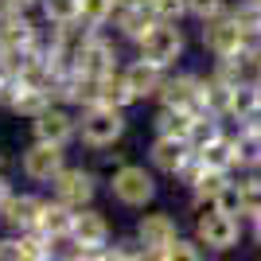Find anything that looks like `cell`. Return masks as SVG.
<instances>
[{"instance_id":"1","label":"cell","mask_w":261,"mask_h":261,"mask_svg":"<svg viewBox=\"0 0 261 261\" xmlns=\"http://www.w3.org/2000/svg\"><path fill=\"white\" fill-rule=\"evenodd\" d=\"M129 121H125V109L106 106V101H90V106L78 109V137L86 148H113V144L125 137Z\"/></svg>"},{"instance_id":"2","label":"cell","mask_w":261,"mask_h":261,"mask_svg":"<svg viewBox=\"0 0 261 261\" xmlns=\"http://www.w3.org/2000/svg\"><path fill=\"white\" fill-rule=\"evenodd\" d=\"M70 257L74 261H101V246H109V218L101 211L90 207H78L74 211V222H70Z\"/></svg>"},{"instance_id":"3","label":"cell","mask_w":261,"mask_h":261,"mask_svg":"<svg viewBox=\"0 0 261 261\" xmlns=\"http://www.w3.org/2000/svg\"><path fill=\"white\" fill-rule=\"evenodd\" d=\"M156 172L152 168H144V164H117V172H113V179H109V195L117 199L121 207H133L141 211L148 207L156 199Z\"/></svg>"},{"instance_id":"4","label":"cell","mask_w":261,"mask_h":261,"mask_svg":"<svg viewBox=\"0 0 261 261\" xmlns=\"http://www.w3.org/2000/svg\"><path fill=\"white\" fill-rule=\"evenodd\" d=\"M117 59L121 55L113 47V39H106L101 32H86L70 55V70H78L82 78H106L117 70Z\"/></svg>"},{"instance_id":"5","label":"cell","mask_w":261,"mask_h":261,"mask_svg":"<svg viewBox=\"0 0 261 261\" xmlns=\"http://www.w3.org/2000/svg\"><path fill=\"white\" fill-rule=\"evenodd\" d=\"M203 47H207L215 59H230V55L250 51V32L238 23L234 12H218L211 20H203Z\"/></svg>"},{"instance_id":"6","label":"cell","mask_w":261,"mask_h":261,"mask_svg":"<svg viewBox=\"0 0 261 261\" xmlns=\"http://www.w3.org/2000/svg\"><path fill=\"white\" fill-rule=\"evenodd\" d=\"M195 242L211 253H226L242 242V218L226 215L218 207H207L203 215L195 218Z\"/></svg>"},{"instance_id":"7","label":"cell","mask_w":261,"mask_h":261,"mask_svg":"<svg viewBox=\"0 0 261 261\" xmlns=\"http://www.w3.org/2000/svg\"><path fill=\"white\" fill-rule=\"evenodd\" d=\"M184 47H187V39H184V32H179V23L156 20L152 32L137 43V55L148 59V63H156V66H164V70H172V66L184 59Z\"/></svg>"},{"instance_id":"8","label":"cell","mask_w":261,"mask_h":261,"mask_svg":"<svg viewBox=\"0 0 261 261\" xmlns=\"http://www.w3.org/2000/svg\"><path fill=\"white\" fill-rule=\"evenodd\" d=\"M160 106L168 109H184V113H203V78L191 74V70H179V74H164L160 90H156Z\"/></svg>"},{"instance_id":"9","label":"cell","mask_w":261,"mask_h":261,"mask_svg":"<svg viewBox=\"0 0 261 261\" xmlns=\"http://www.w3.org/2000/svg\"><path fill=\"white\" fill-rule=\"evenodd\" d=\"M51 191H55V199H63L66 207H90L94 203V195H98V175L90 172V168H82V164H66L63 172L51 179Z\"/></svg>"},{"instance_id":"10","label":"cell","mask_w":261,"mask_h":261,"mask_svg":"<svg viewBox=\"0 0 261 261\" xmlns=\"http://www.w3.org/2000/svg\"><path fill=\"white\" fill-rule=\"evenodd\" d=\"M32 137H35V141H47V144L66 148V144L78 137V117L63 106V101H51L43 113H35V117H32Z\"/></svg>"},{"instance_id":"11","label":"cell","mask_w":261,"mask_h":261,"mask_svg":"<svg viewBox=\"0 0 261 261\" xmlns=\"http://www.w3.org/2000/svg\"><path fill=\"white\" fill-rule=\"evenodd\" d=\"M20 168H23V175H28L32 184H51L55 175L66 168V148L47 144V141H32L23 148V156H20Z\"/></svg>"},{"instance_id":"12","label":"cell","mask_w":261,"mask_h":261,"mask_svg":"<svg viewBox=\"0 0 261 261\" xmlns=\"http://www.w3.org/2000/svg\"><path fill=\"white\" fill-rule=\"evenodd\" d=\"M175 234H179V226H175V218L168 211H152V215H144L137 222V246L144 250V257H156Z\"/></svg>"},{"instance_id":"13","label":"cell","mask_w":261,"mask_h":261,"mask_svg":"<svg viewBox=\"0 0 261 261\" xmlns=\"http://www.w3.org/2000/svg\"><path fill=\"white\" fill-rule=\"evenodd\" d=\"M0 257H8V261H51L55 242L43 238L39 230H20V234L0 242Z\"/></svg>"},{"instance_id":"14","label":"cell","mask_w":261,"mask_h":261,"mask_svg":"<svg viewBox=\"0 0 261 261\" xmlns=\"http://www.w3.org/2000/svg\"><path fill=\"white\" fill-rule=\"evenodd\" d=\"M191 152L195 148L187 144V137H156L152 148H148V164L160 175H179V168L191 160Z\"/></svg>"},{"instance_id":"15","label":"cell","mask_w":261,"mask_h":261,"mask_svg":"<svg viewBox=\"0 0 261 261\" xmlns=\"http://www.w3.org/2000/svg\"><path fill=\"white\" fill-rule=\"evenodd\" d=\"M164 66H156V63H148V59H133L129 66H121V78H125V86L133 90V98L137 101H148V98H156V90H160V82H164Z\"/></svg>"},{"instance_id":"16","label":"cell","mask_w":261,"mask_h":261,"mask_svg":"<svg viewBox=\"0 0 261 261\" xmlns=\"http://www.w3.org/2000/svg\"><path fill=\"white\" fill-rule=\"evenodd\" d=\"M39 207H43V199L32 195V191H12V199L4 203L0 211V222L12 230V234H20V230H35V218H39Z\"/></svg>"},{"instance_id":"17","label":"cell","mask_w":261,"mask_h":261,"mask_svg":"<svg viewBox=\"0 0 261 261\" xmlns=\"http://www.w3.org/2000/svg\"><path fill=\"white\" fill-rule=\"evenodd\" d=\"M70 222H74V207H66L63 199H43L39 218H35V230L51 242H66L70 238Z\"/></svg>"},{"instance_id":"18","label":"cell","mask_w":261,"mask_h":261,"mask_svg":"<svg viewBox=\"0 0 261 261\" xmlns=\"http://www.w3.org/2000/svg\"><path fill=\"white\" fill-rule=\"evenodd\" d=\"M113 28L121 32V39H129V43H141L144 35L152 32L156 23V12L152 8H129V4H113Z\"/></svg>"},{"instance_id":"19","label":"cell","mask_w":261,"mask_h":261,"mask_svg":"<svg viewBox=\"0 0 261 261\" xmlns=\"http://www.w3.org/2000/svg\"><path fill=\"white\" fill-rule=\"evenodd\" d=\"M20 78V74H16ZM51 94L47 90H39V86H28V82H16V94H12V101H8V109L16 113V117H28L32 121L35 113H43L47 106H51Z\"/></svg>"},{"instance_id":"20","label":"cell","mask_w":261,"mask_h":261,"mask_svg":"<svg viewBox=\"0 0 261 261\" xmlns=\"http://www.w3.org/2000/svg\"><path fill=\"white\" fill-rule=\"evenodd\" d=\"M195 156L203 160V168H215V172H234V168H238V152H234L230 133H222L218 141H211V144H203V148H195Z\"/></svg>"},{"instance_id":"21","label":"cell","mask_w":261,"mask_h":261,"mask_svg":"<svg viewBox=\"0 0 261 261\" xmlns=\"http://www.w3.org/2000/svg\"><path fill=\"white\" fill-rule=\"evenodd\" d=\"M230 141L238 152V168H257L261 164V125H238V133Z\"/></svg>"},{"instance_id":"22","label":"cell","mask_w":261,"mask_h":261,"mask_svg":"<svg viewBox=\"0 0 261 261\" xmlns=\"http://www.w3.org/2000/svg\"><path fill=\"white\" fill-rule=\"evenodd\" d=\"M98 101H106V106H117V109H129V106H137L133 90L125 86V78H121V66L113 70V74L98 78Z\"/></svg>"},{"instance_id":"23","label":"cell","mask_w":261,"mask_h":261,"mask_svg":"<svg viewBox=\"0 0 261 261\" xmlns=\"http://www.w3.org/2000/svg\"><path fill=\"white\" fill-rule=\"evenodd\" d=\"M191 121H195V113L160 106V109H156V117H152V129H156V137H187Z\"/></svg>"},{"instance_id":"24","label":"cell","mask_w":261,"mask_h":261,"mask_svg":"<svg viewBox=\"0 0 261 261\" xmlns=\"http://www.w3.org/2000/svg\"><path fill=\"white\" fill-rule=\"evenodd\" d=\"M230 172H215V168H203L199 172V179L191 184V199H195V207H211L215 203V195L226 187Z\"/></svg>"},{"instance_id":"25","label":"cell","mask_w":261,"mask_h":261,"mask_svg":"<svg viewBox=\"0 0 261 261\" xmlns=\"http://www.w3.org/2000/svg\"><path fill=\"white\" fill-rule=\"evenodd\" d=\"M230 82H222L218 74H207L203 78V109L207 113H215V117L226 121V106H230Z\"/></svg>"},{"instance_id":"26","label":"cell","mask_w":261,"mask_h":261,"mask_svg":"<svg viewBox=\"0 0 261 261\" xmlns=\"http://www.w3.org/2000/svg\"><path fill=\"white\" fill-rule=\"evenodd\" d=\"M222 117H215V113H195V121H191V129H187V144L191 148H203V144H211V141H218L222 137Z\"/></svg>"},{"instance_id":"27","label":"cell","mask_w":261,"mask_h":261,"mask_svg":"<svg viewBox=\"0 0 261 261\" xmlns=\"http://www.w3.org/2000/svg\"><path fill=\"white\" fill-rule=\"evenodd\" d=\"M113 4L117 0H78V23L86 32H101L113 20Z\"/></svg>"},{"instance_id":"28","label":"cell","mask_w":261,"mask_h":261,"mask_svg":"<svg viewBox=\"0 0 261 261\" xmlns=\"http://www.w3.org/2000/svg\"><path fill=\"white\" fill-rule=\"evenodd\" d=\"M203 253H207V250H203L195 238H179V234H175V238L156 253V261H199Z\"/></svg>"},{"instance_id":"29","label":"cell","mask_w":261,"mask_h":261,"mask_svg":"<svg viewBox=\"0 0 261 261\" xmlns=\"http://www.w3.org/2000/svg\"><path fill=\"white\" fill-rule=\"evenodd\" d=\"M242 191V218H261V175L246 172V179H238Z\"/></svg>"},{"instance_id":"30","label":"cell","mask_w":261,"mask_h":261,"mask_svg":"<svg viewBox=\"0 0 261 261\" xmlns=\"http://www.w3.org/2000/svg\"><path fill=\"white\" fill-rule=\"evenodd\" d=\"M47 23L55 28H66V23H78V0H39Z\"/></svg>"},{"instance_id":"31","label":"cell","mask_w":261,"mask_h":261,"mask_svg":"<svg viewBox=\"0 0 261 261\" xmlns=\"http://www.w3.org/2000/svg\"><path fill=\"white\" fill-rule=\"evenodd\" d=\"M211 207H218V211H226V215H238V218H242V191H238V179H234V175L226 179V187L215 195V203H211Z\"/></svg>"},{"instance_id":"32","label":"cell","mask_w":261,"mask_h":261,"mask_svg":"<svg viewBox=\"0 0 261 261\" xmlns=\"http://www.w3.org/2000/svg\"><path fill=\"white\" fill-rule=\"evenodd\" d=\"M230 4L226 0H187V16H191V20H211V16H218V12H226Z\"/></svg>"},{"instance_id":"33","label":"cell","mask_w":261,"mask_h":261,"mask_svg":"<svg viewBox=\"0 0 261 261\" xmlns=\"http://www.w3.org/2000/svg\"><path fill=\"white\" fill-rule=\"evenodd\" d=\"M152 12H156V20L179 23L187 16V0H152Z\"/></svg>"},{"instance_id":"34","label":"cell","mask_w":261,"mask_h":261,"mask_svg":"<svg viewBox=\"0 0 261 261\" xmlns=\"http://www.w3.org/2000/svg\"><path fill=\"white\" fill-rule=\"evenodd\" d=\"M0 4H8V8H23V12H32L39 0H0Z\"/></svg>"},{"instance_id":"35","label":"cell","mask_w":261,"mask_h":261,"mask_svg":"<svg viewBox=\"0 0 261 261\" xmlns=\"http://www.w3.org/2000/svg\"><path fill=\"white\" fill-rule=\"evenodd\" d=\"M8 199H12V184L0 175V211H4V203H8Z\"/></svg>"},{"instance_id":"36","label":"cell","mask_w":261,"mask_h":261,"mask_svg":"<svg viewBox=\"0 0 261 261\" xmlns=\"http://www.w3.org/2000/svg\"><path fill=\"white\" fill-rule=\"evenodd\" d=\"M8 78H12V66L4 63V59H0V86H4V82H8Z\"/></svg>"},{"instance_id":"37","label":"cell","mask_w":261,"mask_h":261,"mask_svg":"<svg viewBox=\"0 0 261 261\" xmlns=\"http://www.w3.org/2000/svg\"><path fill=\"white\" fill-rule=\"evenodd\" d=\"M253 242L261 246V218H253Z\"/></svg>"},{"instance_id":"38","label":"cell","mask_w":261,"mask_h":261,"mask_svg":"<svg viewBox=\"0 0 261 261\" xmlns=\"http://www.w3.org/2000/svg\"><path fill=\"white\" fill-rule=\"evenodd\" d=\"M246 172H257V175H261V164H257V168H246Z\"/></svg>"},{"instance_id":"39","label":"cell","mask_w":261,"mask_h":261,"mask_svg":"<svg viewBox=\"0 0 261 261\" xmlns=\"http://www.w3.org/2000/svg\"><path fill=\"white\" fill-rule=\"evenodd\" d=\"M0 168H4V152H0Z\"/></svg>"}]
</instances>
